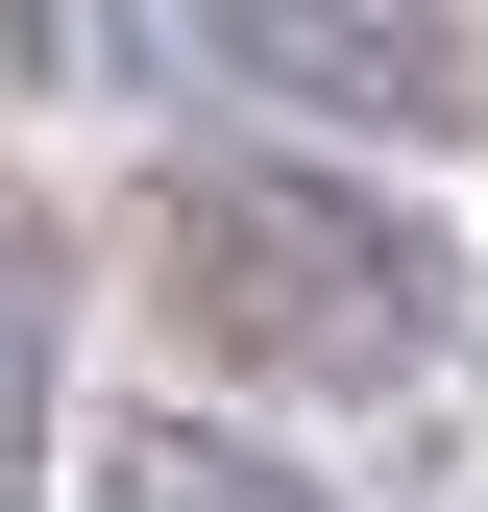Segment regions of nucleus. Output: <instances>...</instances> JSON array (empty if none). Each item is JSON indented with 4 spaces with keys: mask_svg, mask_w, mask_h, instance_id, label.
<instances>
[{
    "mask_svg": "<svg viewBox=\"0 0 488 512\" xmlns=\"http://www.w3.org/2000/svg\"><path fill=\"white\" fill-rule=\"evenodd\" d=\"M147 317L220 391H440L464 366V244L293 171V147H171L147 171Z\"/></svg>",
    "mask_w": 488,
    "mask_h": 512,
    "instance_id": "nucleus-1",
    "label": "nucleus"
},
{
    "mask_svg": "<svg viewBox=\"0 0 488 512\" xmlns=\"http://www.w3.org/2000/svg\"><path fill=\"white\" fill-rule=\"evenodd\" d=\"M196 49H220L244 98H318V122H366V147H464V122H488L464 0H196Z\"/></svg>",
    "mask_w": 488,
    "mask_h": 512,
    "instance_id": "nucleus-2",
    "label": "nucleus"
},
{
    "mask_svg": "<svg viewBox=\"0 0 488 512\" xmlns=\"http://www.w3.org/2000/svg\"><path fill=\"white\" fill-rule=\"evenodd\" d=\"M74 512H318V488H293L244 415H196V391H171V415H122L98 464H74Z\"/></svg>",
    "mask_w": 488,
    "mask_h": 512,
    "instance_id": "nucleus-3",
    "label": "nucleus"
},
{
    "mask_svg": "<svg viewBox=\"0 0 488 512\" xmlns=\"http://www.w3.org/2000/svg\"><path fill=\"white\" fill-rule=\"evenodd\" d=\"M25 464H49V220L0 196V512H25Z\"/></svg>",
    "mask_w": 488,
    "mask_h": 512,
    "instance_id": "nucleus-4",
    "label": "nucleus"
},
{
    "mask_svg": "<svg viewBox=\"0 0 488 512\" xmlns=\"http://www.w3.org/2000/svg\"><path fill=\"white\" fill-rule=\"evenodd\" d=\"M147 25H171V0H0V98H98Z\"/></svg>",
    "mask_w": 488,
    "mask_h": 512,
    "instance_id": "nucleus-5",
    "label": "nucleus"
}]
</instances>
